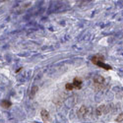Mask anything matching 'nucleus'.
Returning a JSON list of instances; mask_svg holds the SVG:
<instances>
[{
	"mask_svg": "<svg viewBox=\"0 0 123 123\" xmlns=\"http://www.w3.org/2000/svg\"><path fill=\"white\" fill-rule=\"evenodd\" d=\"M92 62H93L94 64H96V65H98V67H101V68H104L105 70H111V66L105 64L104 62V56H101L99 54L95 55L93 58H92Z\"/></svg>",
	"mask_w": 123,
	"mask_h": 123,
	"instance_id": "1",
	"label": "nucleus"
},
{
	"mask_svg": "<svg viewBox=\"0 0 123 123\" xmlns=\"http://www.w3.org/2000/svg\"><path fill=\"white\" fill-rule=\"evenodd\" d=\"M110 110H111V109H110V106H109V105H99V106L97 108L96 112H97V115H98V116H100V115H102V114L107 113V112H109Z\"/></svg>",
	"mask_w": 123,
	"mask_h": 123,
	"instance_id": "2",
	"label": "nucleus"
},
{
	"mask_svg": "<svg viewBox=\"0 0 123 123\" xmlns=\"http://www.w3.org/2000/svg\"><path fill=\"white\" fill-rule=\"evenodd\" d=\"M94 84H95V86H97L98 89H100L102 86H104V84H105V78L101 77V76H97V77H95V79H94Z\"/></svg>",
	"mask_w": 123,
	"mask_h": 123,
	"instance_id": "3",
	"label": "nucleus"
},
{
	"mask_svg": "<svg viewBox=\"0 0 123 123\" xmlns=\"http://www.w3.org/2000/svg\"><path fill=\"white\" fill-rule=\"evenodd\" d=\"M89 112V108L86 106H81L78 110V116L79 117H85L87 115V113Z\"/></svg>",
	"mask_w": 123,
	"mask_h": 123,
	"instance_id": "4",
	"label": "nucleus"
},
{
	"mask_svg": "<svg viewBox=\"0 0 123 123\" xmlns=\"http://www.w3.org/2000/svg\"><path fill=\"white\" fill-rule=\"evenodd\" d=\"M72 84H73L74 89H78V90H79V89L82 88V80H81L80 78H75Z\"/></svg>",
	"mask_w": 123,
	"mask_h": 123,
	"instance_id": "5",
	"label": "nucleus"
},
{
	"mask_svg": "<svg viewBox=\"0 0 123 123\" xmlns=\"http://www.w3.org/2000/svg\"><path fill=\"white\" fill-rule=\"evenodd\" d=\"M40 115H42V118L43 121H47L49 119V113H48V111L46 109H43L42 111H40Z\"/></svg>",
	"mask_w": 123,
	"mask_h": 123,
	"instance_id": "6",
	"label": "nucleus"
},
{
	"mask_svg": "<svg viewBox=\"0 0 123 123\" xmlns=\"http://www.w3.org/2000/svg\"><path fill=\"white\" fill-rule=\"evenodd\" d=\"M1 105H2L3 107H5V108H8V107L11 106V102L8 101V100H3V101L1 102Z\"/></svg>",
	"mask_w": 123,
	"mask_h": 123,
	"instance_id": "7",
	"label": "nucleus"
},
{
	"mask_svg": "<svg viewBox=\"0 0 123 123\" xmlns=\"http://www.w3.org/2000/svg\"><path fill=\"white\" fill-rule=\"evenodd\" d=\"M37 90H38V88H37V86H35V87L32 88V91H31V98H34V96L36 95V93L37 92Z\"/></svg>",
	"mask_w": 123,
	"mask_h": 123,
	"instance_id": "8",
	"label": "nucleus"
},
{
	"mask_svg": "<svg viewBox=\"0 0 123 123\" xmlns=\"http://www.w3.org/2000/svg\"><path fill=\"white\" fill-rule=\"evenodd\" d=\"M65 89H66L67 91H72V90L74 89V87H73V84H70V83L66 84V86H65Z\"/></svg>",
	"mask_w": 123,
	"mask_h": 123,
	"instance_id": "9",
	"label": "nucleus"
},
{
	"mask_svg": "<svg viewBox=\"0 0 123 123\" xmlns=\"http://www.w3.org/2000/svg\"><path fill=\"white\" fill-rule=\"evenodd\" d=\"M115 120H116V122H119V123L123 121V112H122V113H120V114L117 116V118H116Z\"/></svg>",
	"mask_w": 123,
	"mask_h": 123,
	"instance_id": "10",
	"label": "nucleus"
}]
</instances>
